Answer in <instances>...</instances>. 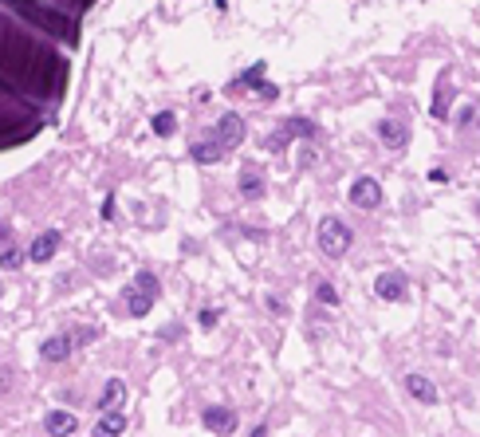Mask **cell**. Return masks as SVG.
Here are the masks:
<instances>
[{
	"label": "cell",
	"instance_id": "16",
	"mask_svg": "<svg viewBox=\"0 0 480 437\" xmlns=\"http://www.w3.org/2000/svg\"><path fill=\"white\" fill-rule=\"evenodd\" d=\"M189 158L201 162V166H209V162H220V150L213 142H193V146H189Z\"/></svg>",
	"mask_w": 480,
	"mask_h": 437
},
{
	"label": "cell",
	"instance_id": "15",
	"mask_svg": "<svg viewBox=\"0 0 480 437\" xmlns=\"http://www.w3.org/2000/svg\"><path fill=\"white\" fill-rule=\"evenodd\" d=\"M378 138L386 146H402L405 138H410V130H405V122H398V119H382L378 122Z\"/></svg>",
	"mask_w": 480,
	"mask_h": 437
},
{
	"label": "cell",
	"instance_id": "13",
	"mask_svg": "<svg viewBox=\"0 0 480 437\" xmlns=\"http://www.w3.org/2000/svg\"><path fill=\"white\" fill-rule=\"evenodd\" d=\"M405 390H410V394L417 398V402H425V406L437 402V386H433L425 374H410V378H405Z\"/></svg>",
	"mask_w": 480,
	"mask_h": 437
},
{
	"label": "cell",
	"instance_id": "3",
	"mask_svg": "<svg viewBox=\"0 0 480 437\" xmlns=\"http://www.w3.org/2000/svg\"><path fill=\"white\" fill-rule=\"evenodd\" d=\"M240 142H245V119H240L236 111L220 114L217 130H213V146H217L220 154H225V150H236Z\"/></svg>",
	"mask_w": 480,
	"mask_h": 437
},
{
	"label": "cell",
	"instance_id": "7",
	"mask_svg": "<svg viewBox=\"0 0 480 437\" xmlns=\"http://www.w3.org/2000/svg\"><path fill=\"white\" fill-rule=\"evenodd\" d=\"M201 426L213 429V433L228 437L236 429V410H228V406H209V410L201 414Z\"/></svg>",
	"mask_w": 480,
	"mask_h": 437
},
{
	"label": "cell",
	"instance_id": "8",
	"mask_svg": "<svg viewBox=\"0 0 480 437\" xmlns=\"http://www.w3.org/2000/svg\"><path fill=\"white\" fill-rule=\"evenodd\" d=\"M63 244V237H59L55 229H48V232H40V237L32 240V249H28V257L36 260V264H48L51 257H55V249Z\"/></svg>",
	"mask_w": 480,
	"mask_h": 437
},
{
	"label": "cell",
	"instance_id": "17",
	"mask_svg": "<svg viewBox=\"0 0 480 437\" xmlns=\"http://www.w3.org/2000/svg\"><path fill=\"white\" fill-rule=\"evenodd\" d=\"M449 99H453V91H449V83H445V79H441L437 95H433V103H430L433 119H445V114H449Z\"/></svg>",
	"mask_w": 480,
	"mask_h": 437
},
{
	"label": "cell",
	"instance_id": "4",
	"mask_svg": "<svg viewBox=\"0 0 480 437\" xmlns=\"http://www.w3.org/2000/svg\"><path fill=\"white\" fill-rule=\"evenodd\" d=\"M374 296L386 303H402L405 296H410V280H405V272H382L378 280H374Z\"/></svg>",
	"mask_w": 480,
	"mask_h": 437
},
{
	"label": "cell",
	"instance_id": "11",
	"mask_svg": "<svg viewBox=\"0 0 480 437\" xmlns=\"http://www.w3.org/2000/svg\"><path fill=\"white\" fill-rule=\"evenodd\" d=\"M127 433V414L122 410H107L95 421V437H122Z\"/></svg>",
	"mask_w": 480,
	"mask_h": 437
},
{
	"label": "cell",
	"instance_id": "5",
	"mask_svg": "<svg viewBox=\"0 0 480 437\" xmlns=\"http://www.w3.org/2000/svg\"><path fill=\"white\" fill-rule=\"evenodd\" d=\"M351 205L354 209H378L382 205V181L378 178H358L351 185Z\"/></svg>",
	"mask_w": 480,
	"mask_h": 437
},
{
	"label": "cell",
	"instance_id": "1",
	"mask_svg": "<svg viewBox=\"0 0 480 437\" xmlns=\"http://www.w3.org/2000/svg\"><path fill=\"white\" fill-rule=\"evenodd\" d=\"M351 240H354V232L346 221H338V217H323L319 221V252L327 260H343L346 249H351Z\"/></svg>",
	"mask_w": 480,
	"mask_h": 437
},
{
	"label": "cell",
	"instance_id": "21",
	"mask_svg": "<svg viewBox=\"0 0 480 437\" xmlns=\"http://www.w3.org/2000/svg\"><path fill=\"white\" fill-rule=\"evenodd\" d=\"M24 252H20V249H9V252H4V257H0V268H9V272H12V268H20V264H24Z\"/></svg>",
	"mask_w": 480,
	"mask_h": 437
},
{
	"label": "cell",
	"instance_id": "20",
	"mask_svg": "<svg viewBox=\"0 0 480 437\" xmlns=\"http://www.w3.org/2000/svg\"><path fill=\"white\" fill-rule=\"evenodd\" d=\"M197 323H201L205 331H213V327L220 323V311L217 308H201V311H197Z\"/></svg>",
	"mask_w": 480,
	"mask_h": 437
},
{
	"label": "cell",
	"instance_id": "22",
	"mask_svg": "<svg viewBox=\"0 0 480 437\" xmlns=\"http://www.w3.org/2000/svg\"><path fill=\"white\" fill-rule=\"evenodd\" d=\"M472 119H476V111H472V107H461V114H457V122H461V126H464V122H472Z\"/></svg>",
	"mask_w": 480,
	"mask_h": 437
},
{
	"label": "cell",
	"instance_id": "12",
	"mask_svg": "<svg viewBox=\"0 0 480 437\" xmlns=\"http://www.w3.org/2000/svg\"><path fill=\"white\" fill-rule=\"evenodd\" d=\"M264 189H268V181H264L260 170H240V198L245 201H260Z\"/></svg>",
	"mask_w": 480,
	"mask_h": 437
},
{
	"label": "cell",
	"instance_id": "14",
	"mask_svg": "<svg viewBox=\"0 0 480 437\" xmlns=\"http://www.w3.org/2000/svg\"><path fill=\"white\" fill-rule=\"evenodd\" d=\"M40 355H43V362H63L71 355V335H51L48 343L40 347Z\"/></svg>",
	"mask_w": 480,
	"mask_h": 437
},
{
	"label": "cell",
	"instance_id": "9",
	"mask_svg": "<svg viewBox=\"0 0 480 437\" xmlns=\"http://www.w3.org/2000/svg\"><path fill=\"white\" fill-rule=\"evenodd\" d=\"M43 429H48L51 437H71L79 429V421H75L71 410H51L48 418H43Z\"/></svg>",
	"mask_w": 480,
	"mask_h": 437
},
{
	"label": "cell",
	"instance_id": "18",
	"mask_svg": "<svg viewBox=\"0 0 480 437\" xmlns=\"http://www.w3.org/2000/svg\"><path fill=\"white\" fill-rule=\"evenodd\" d=\"M150 126H154V134H158V138H169L177 130V114L174 111H161V114H154Z\"/></svg>",
	"mask_w": 480,
	"mask_h": 437
},
{
	"label": "cell",
	"instance_id": "24",
	"mask_svg": "<svg viewBox=\"0 0 480 437\" xmlns=\"http://www.w3.org/2000/svg\"><path fill=\"white\" fill-rule=\"evenodd\" d=\"M252 437H268V426H256V429H252Z\"/></svg>",
	"mask_w": 480,
	"mask_h": 437
},
{
	"label": "cell",
	"instance_id": "10",
	"mask_svg": "<svg viewBox=\"0 0 480 437\" xmlns=\"http://www.w3.org/2000/svg\"><path fill=\"white\" fill-rule=\"evenodd\" d=\"M127 402V382L122 378H107V386H102V394H99V410L107 414V410H118V406Z\"/></svg>",
	"mask_w": 480,
	"mask_h": 437
},
{
	"label": "cell",
	"instance_id": "6",
	"mask_svg": "<svg viewBox=\"0 0 480 437\" xmlns=\"http://www.w3.org/2000/svg\"><path fill=\"white\" fill-rule=\"evenodd\" d=\"M315 134V122H307V119H292V122H284V130H276V134L268 138V150H284L292 138H311Z\"/></svg>",
	"mask_w": 480,
	"mask_h": 437
},
{
	"label": "cell",
	"instance_id": "2",
	"mask_svg": "<svg viewBox=\"0 0 480 437\" xmlns=\"http://www.w3.org/2000/svg\"><path fill=\"white\" fill-rule=\"evenodd\" d=\"M154 300H158V276H154V272H138L134 284L127 288V311L134 319H142V315H150Z\"/></svg>",
	"mask_w": 480,
	"mask_h": 437
},
{
	"label": "cell",
	"instance_id": "19",
	"mask_svg": "<svg viewBox=\"0 0 480 437\" xmlns=\"http://www.w3.org/2000/svg\"><path fill=\"white\" fill-rule=\"evenodd\" d=\"M315 296H319V303H327V308H335V303H338V291H335V284H327V280H319Z\"/></svg>",
	"mask_w": 480,
	"mask_h": 437
},
{
	"label": "cell",
	"instance_id": "23",
	"mask_svg": "<svg viewBox=\"0 0 480 437\" xmlns=\"http://www.w3.org/2000/svg\"><path fill=\"white\" fill-rule=\"evenodd\" d=\"M430 181H437V185H441V181H449V173L445 170H430Z\"/></svg>",
	"mask_w": 480,
	"mask_h": 437
}]
</instances>
